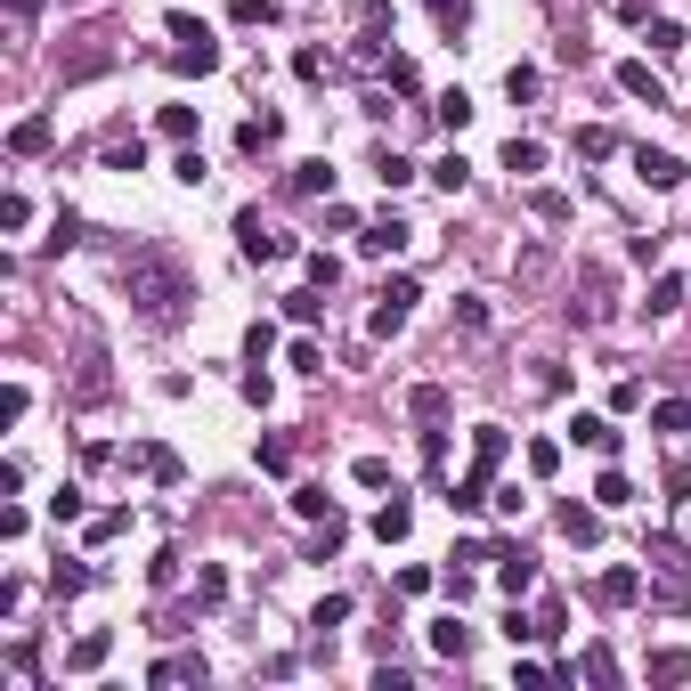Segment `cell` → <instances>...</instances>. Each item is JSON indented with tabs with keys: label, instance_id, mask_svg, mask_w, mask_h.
<instances>
[{
	"label": "cell",
	"instance_id": "f546056e",
	"mask_svg": "<svg viewBox=\"0 0 691 691\" xmlns=\"http://www.w3.org/2000/svg\"><path fill=\"white\" fill-rule=\"evenodd\" d=\"M293 513H301V521H326L334 496H326V488H293Z\"/></svg>",
	"mask_w": 691,
	"mask_h": 691
},
{
	"label": "cell",
	"instance_id": "cb8c5ba5",
	"mask_svg": "<svg viewBox=\"0 0 691 691\" xmlns=\"http://www.w3.org/2000/svg\"><path fill=\"white\" fill-rule=\"evenodd\" d=\"M505 171H521V179L545 171V147H537V139H513V147H505Z\"/></svg>",
	"mask_w": 691,
	"mask_h": 691
},
{
	"label": "cell",
	"instance_id": "f1b7e54d",
	"mask_svg": "<svg viewBox=\"0 0 691 691\" xmlns=\"http://www.w3.org/2000/svg\"><path fill=\"white\" fill-rule=\"evenodd\" d=\"M285 318H293V326H318L326 301H318V293H285Z\"/></svg>",
	"mask_w": 691,
	"mask_h": 691
},
{
	"label": "cell",
	"instance_id": "4fadbf2b",
	"mask_svg": "<svg viewBox=\"0 0 691 691\" xmlns=\"http://www.w3.org/2000/svg\"><path fill=\"white\" fill-rule=\"evenodd\" d=\"M407 529H415V505H407V496H391V505L374 513V537H383V545H399Z\"/></svg>",
	"mask_w": 691,
	"mask_h": 691
},
{
	"label": "cell",
	"instance_id": "7dc6e473",
	"mask_svg": "<svg viewBox=\"0 0 691 691\" xmlns=\"http://www.w3.org/2000/svg\"><path fill=\"white\" fill-rule=\"evenodd\" d=\"M9 9H17V17H33V9H41V0H9Z\"/></svg>",
	"mask_w": 691,
	"mask_h": 691
},
{
	"label": "cell",
	"instance_id": "f35d334b",
	"mask_svg": "<svg viewBox=\"0 0 691 691\" xmlns=\"http://www.w3.org/2000/svg\"><path fill=\"white\" fill-rule=\"evenodd\" d=\"M49 521H82V488H57L49 496Z\"/></svg>",
	"mask_w": 691,
	"mask_h": 691
},
{
	"label": "cell",
	"instance_id": "f6af8a7d",
	"mask_svg": "<svg viewBox=\"0 0 691 691\" xmlns=\"http://www.w3.org/2000/svg\"><path fill=\"white\" fill-rule=\"evenodd\" d=\"M293 374H326V350L318 342H293Z\"/></svg>",
	"mask_w": 691,
	"mask_h": 691
},
{
	"label": "cell",
	"instance_id": "9c48e42d",
	"mask_svg": "<svg viewBox=\"0 0 691 691\" xmlns=\"http://www.w3.org/2000/svg\"><path fill=\"white\" fill-rule=\"evenodd\" d=\"M618 90H626V98H651V106H667V90H659V74L643 66V57H626V66H618Z\"/></svg>",
	"mask_w": 691,
	"mask_h": 691
},
{
	"label": "cell",
	"instance_id": "8992f818",
	"mask_svg": "<svg viewBox=\"0 0 691 691\" xmlns=\"http://www.w3.org/2000/svg\"><path fill=\"white\" fill-rule=\"evenodd\" d=\"M635 179H643V187H683V163H675L667 147H635Z\"/></svg>",
	"mask_w": 691,
	"mask_h": 691
},
{
	"label": "cell",
	"instance_id": "8d00e7d4",
	"mask_svg": "<svg viewBox=\"0 0 691 691\" xmlns=\"http://www.w3.org/2000/svg\"><path fill=\"white\" fill-rule=\"evenodd\" d=\"M49 586H57V594H82V586H90V570H82V561H57Z\"/></svg>",
	"mask_w": 691,
	"mask_h": 691
},
{
	"label": "cell",
	"instance_id": "d6a6232c",
	"mask_svg": "<svg viewBox=\"0 0 691 691\" xmlns=\"http://www.w3.org/2000/svg\"><path fill=\"white\" fill-rule=\"evenodd\" d=\"M374 179H383V187H407L415 163H407V155H374Z\"/></svg>",
	"mask_w": 691,
	"mask_h": 691
},
{
	"label": "cell",
	"instance_id": "ffe728a7",
	"mask_svg": "<svg viewBox=\"0 0 691 691\" xmlns=\"http://www.w3.org/2000/svg\"><path fill=\"white\" fill-rule=\"evenodd\" d=\"M651 683H691V651H651Z\"/></svg>",
	"mask_w": 691,
	"mask_h": 691
},
{
	"label": "cell",
	"instance_id": "7c38bea8",
	"mask_svg": "<svg viewBox=\"0 0 691 691\" xmlns=\"http://www.w3.org/2000/svg\"><path fill=\"white\" fill-rule=\"evenodd\" d=\"M171 66H179V74H212V66H220V41H212V33H204V41H179Z\"/></svg>",
	"mask_w": 691,
	"mask_h": 691
},
{
	"label": "cell",
	"instance_id": "836d02e7",
	"mask_svg": "<svg viewBox=\"0 0 691 691\" xmlns=\"http://www.w3.org/2000/svg\"><path fill=\"white\" fill-rule=\"evenodd\" d=\"M342 618H350V594H326L318 610H309V626H318V635H326V626H342Z\"/></svg>",
	"mask_w": 691,
	"mask_h": 691
},
{
	"label": "cell",
	"instance_id": "7402d4cb",
	"mask_svg": "<svg viewBox=\"0 0 691 691\" xmlns=\"http://www.w3.org/2000/svg\"><path fill=\"white\" fill-rule=\"evenodd\" d=\"M9 147H17V155H41V147H49V122H41V114H25L17 131H9Z\"/></svg>",
	"mask_w": 691,
	"mask_h": 691
},
{
	"label": "cell",
	"instance_id": "d6986e66",
	"mask_svg": "<svg viewBox=\"0 0 691 691\" xmlns=\"http://www.w3.org/2000/svg\"><path fill=\"white\" fill-rule=\"evenodd\" d=\"M277 131H285V122H277V114H253V122H244V131H236V147H244V155H261V147H269Z\"/></svg>",
	"mask_w": 691,
	"mask_h": 691
},
{
	"label": "cell",
	"instance_id": "b9f144b4",
	"mask_svg": "<svg viewBox=\"0 0 691 691\" xmlns=\"http://www.w3.org/2000/svg\"><path fill=\"white\" fill-rule=\"evenodd\" d=\"M74 236H82V220H74V212H57V220H49V253H66Z\"/></svg>",
	"mask_w": 691,
	"mask_h": 691
},
{
	"label": "cell",
	"instance_id": "74e56055",
	"mask_svg": "<svg viewBox=\"0 0 691 691\" xmlns=\"http://www.w3.org/2000/svg\"><path fill=\"white\" fill-rule=\"evenodd\" d=\"M553 464H561L553 439H529V472H537V480H553Z\"/></svg>",
	"mask_w": 691,
	"mask_h": 691
},
{
	"label": "cell",
	"instance_id": "484cf974",
	"mask_svg": "<svg viewBox=\"0 0 691 691\" xmlns=\"http://www.w3.org/2000/svg\"><path fill=\"white\" fill-rule=\"evenodd\" d=\"M594 496L618 513V505H635V480H626V472H602V480H594Z\"/></svg>",
	"mask_w": 691,
	"mask_h": 691
},
{
	"label": "cell",
	"instance_id": "60d3db41",
	"mask_svg": "<svg viewBox=\"0 0 691 691\" xmlns=\"http://www.w3.org/2000/svg\"><path fill=\"white\" fill-rule=\"evenodd\" d=\"M163 139H196V114H187V106H163Z\"/></svg>",
	"mask_w": 691,
	"mask_h": 691
},
{
	"label": "cell",
	"instance_id": "ee69618b",
	"mask_svg": "<svg viewBox=\"0 0 691 691\" xmlns=\"http://www.w3.org/2000/svg\"><path fill=\"white\" fill-rule=\"evenodd\" d=\"M106 163H114V171H139V163H147V147H139V139H122V147H106Z\"/></svg>",
	"mask_w": 691,
	"mask_h": 691
},
{
	"label": "cell",
	"instance_id": "1f68e13d",
	"mask_svg": "<svg viewBox=\"0 0 691 691\" xmlns=\"http://www.w3.org/2000/svg\"><path fill=\"white\" fill-rule=\"evenodd\" d=\"M431 179H439V187H448V196H456V187L472 179V163H464V155H439V163H431Z\"/></svg>",
	"mask_w": 691,
	"mask_h": 691
},
{
	"label": "cell",
	"instance_id": "ab89813d",
	"mask_svg": "<svg viewBox=\"0 0 691 691\" xmlns=\"http://www.w3.org/2000/svg\"><path fill=\"white\" fill-rule=\"evenodd\" d=\"M431 17L448 25V33H464V17H472V0H431Z\"/></svg>",
	"mask_w": 691,
	"mask_h": 691
},
{
	"label": "cell",
	"instance_id": "4316f807",
	"mask_svg": "<svg viewBox=\"0 0 691 691\" xmlns=\"http://www.w3.org/2000/svg\"><path fill=\"white\" fill-rule=\"evenodd\" d=\"M675 301H683V277H659V285H651V301H643V309H651V318H675Z\"/></svg>",
	"mask_w": 691,
	"mask_h": 691
},
{
	"label": "cell",
	"instance_id": "83f0119b",
	"mask_svg": "<svg viewBox=\"0 0 691 691\" xmlns=\"http://www.w3.org/2000/svg\"><path fill=\"white\" fill-rule=\"evenodd\" d=\"M407 407H415V423H439V415H448V391H439V383H423Z\"/></svg>",
	"mask_w": 691,
	"mask_h": 691
},
{
	"label": "cell",
	"instance_id": "603a6c76",
	"mask_svg": "<svg viewBox=\"0 0 691 691\" xmlns=\"http://www.w3.org/2000/svg\"><path fill=\"white\" fill-rule=\"evenodd\" d=\"M326 187H334L326 163H293V196H326Z\"/></svg>",
	"mask_w": 691,
	"mask_h": 691
},
{
	"label": "cell",
	"instance_id": "9a60e30c",
	"mask_svg": "<svg viewBox=\"0 0 691 691\" xmlns=\"http://www.w3.org/2000/svg\"><path fill=\"white\" fill-rule=\"evenodd\" d=\"M505 448H513L505 423H480V431H472V464H488V472H496V464H505Z\"/></svg>",
	"mask_w": 691,
	"mask_h": 691
},
{
	"label": "cell",
	"instance_id": "e575fe53",
	"mask_svg": "<svg viewBox=\"0 0 691 691\" xmlns=\"http://www.w3.org/2000/svg\"><path fill=\"white\" fill-rule=\"evenodd\" d=\"M651 49L675 57V49H683V25H675V17H651Z\"/></svg>",
	"mask_w": 691,
	"mask_h": 691
},
{
	"label": "cell",
	"instance_id": "7bdbcfd3",
	"mask_svg": "<svg viewBox=\"0 0 691 691\" xmlns=\"http://www.w3.org/2000/svg\"><path fill=\"white\" fill-rule=\"evenodd\" d=\"M529 204H537V220H570V196H553V187H537Z\"/></svg>",
	"mask_w": 691,
	"mask_h": 691
},
{
	"label": "cell",
	"instance_id": "44dd1931",
	"mask_svg": "<svg viewBox=\"0 0 691 691\" xmlns=\"http://www.w3.org/2000/svg\"><path fill=\"white\" fill-rule=\"evenodd\" d=\"M25 220H33V196H25V187H9V196H0V228L25 236Z\"/></svg>",
	"mask_w": 691,
	"mask_h": 691
},
{
	"label": "cell",
	"instance_id": "5bb4252c",
	"mask_svg": "<svg viewBox=\"0 0 691 691\" xmlns=\"http://www.w3.org/2000/svg\"><path fill=\"white\" fill-rule=\"evenodd\" d=\"M399 244H407V228H399V220H374V228L358 236V253H366V261H383V253H399Z\"/></svg>",
	"mask_w": 691,
	"mask_h": 691
},
{
	"label": "cell",
	"instance_id": "ba28073f",
	"mask_svg": "<svg viewBox=\"0 0 691 691\" xmlns=\"http://www.w3.org/2000/svg\"><path fill=\"white\" fill-rule=\"evenodd\" d=\"M106 651H114V635H106V626H90V635L66 651V675H98V667H106Z\"/></svg>",
	"mask_w": 691,
	"mask_h": 691
},
{
	"label": "cell",
	"instance_id": "277c9868",
	"mask_svg": "<svg viewBox=\"0 0 691 691\" xmlns=\"http://www.w3.org/2000/svg\"><path fill=\"white\" fill-rule=\"evenodd\" d=\"M570 439H578V448H594V456H618V448H626V431H618L610 415H578Z\"/></svg>",
	"mask_w": 691,
	"mask_h": 691
},
{
	"label": "cell",
	"instance_id": "ac0fdd59",
	"mask_svg": "<svg viewBox=\"0 0 691 691\" xmlns=\"http://www.w3.org/2000/svg\"><path fill=\"white\" fill-rule=\"evenodd\" d=\"M342 537H350V521H342V513H326V521H318V537H309V561H326V553H342Z\"/></svg>",
	"mask_w": 691,
	"mask_h": 691
},
{
	"label": "cell",
	"instance_id": "4dcf8cb0",
	"mask_svg": "<svg viewBox=\"0 0 691 691\" xmlns=\"http://www.w3.org/2000/svg\"><path fill=\"white\" fill-rule=\"evenodd\" d=\"M651 431H691V407H683V399H659V407H651Z\"/></svg>",
	"mask_w": 691,
	"mask_h": 691
},
{
	"label": "cell",
	"instance_id": "d590c367",
	"mask_svg": "<svg viewBox=\"0 0 691 691\" xmlns=\"http://www.w3.org/2000/svg\"><path fill=\"white\" fill-rule=\"evenodd\" d=\"M578 155H586V163H602V155H618V131H578Z\"/></svg>",
	"mask_w": 691,
	"mask_h": 691
},
{
	"label": "cell",
	"instance_id": "d4e9b609",
	"mask_svg": "<svg viewBox=\"0 0 691 691\" xmlns=\"http://www.w3.org/2000/svg\"><path fill=\"white\" fill-rule=\"evenodd\" d=\"M431 114H439V131H464V122H472V98H464V90H448Z\"/></svg>",
	"mask_w": 691,
	"mask_h": 691
},
{
	"label": "cell",
	"instance_id": "5b68a950",
	"mask_svg": "<svg viewBox=\"0 0 691 691\" xmlns=\"http://www.w3.org/2000/svg\"><path fill=\"white\" fill-rule=\"evenodd\" d=\"M496 586H505V594H529V586H537V561H529L521 545H496Z\"/></svg>",
	"mask_w": 691,
	"mask_h": 691
},
{
	"label": "cell",
	"instance_id": "3957f363",
	"mask_svg": "<svg viewBox=\"0 0 691 691\" xmlns=\"http://www.w3.org/2000/svg\"><path fill=\"white\" fill-rule=\"evenodd\" d=\"M236 253H244V261H253V269H261V261H285V253H293V244H285L277 228H261V212H236Z\"/></svg>",
	"mask_w": 691,
	"mask_h": 691
},
{
	"label": "cell",
	"instance_id": "8fae6325",
	"mask_svg": "<svg viewBox=\"0 0 691 691\" xmlns=\"http://www.w3.org/2000/svg\"><path fill=\"white\" fill-rule=\"evenodd\" d=\"M610 610H626V602H643V570H602V586H594Z\"/></svg>",
	"mask_w": 691,
	"mask_h": 691
},
{
	"label": "cell",
	"instance_id": "7a4b0ae2",
	"mask_svg": "<svg viewBox=\"0 0 691 691\" xmlns=\"http://www.w3.org/2000/svg\"><path fill=\"white\" fill-rule=\"evenodd\" d=\"M407 318H415V277H391L383 301H374V318H366V334H374V342H391Z\"/></svg>",
	"mask_w": 691,
	"mask_h": 691
},
{
	"label": "cell",
	"instance_id": "e0dca14e",
	"mask_svg": "<svg viewBox=\"0 0 691 691\" xmlns=\"http://www.w3.org/2000/svg\"><path fill=\"white\" fill-rule=\"evenodd\" d=\"M561 537H570V545H594V537H602V513H586V505H561Z\"/></svg>",
	"mask_w": 691,
	"mask_h": 691
},
{
	"label": "cell",
	"instance_id": "2e32d148",
	"mask_svg": "<svg viewBox=\"0 0 691 691\" xmlns=\"http://www.w3.org/2000/svg\"><path fill=\"white\" fill-rule=\"evenodd\" d=\"M431 651H439V659H464V651H472V626H464V618H439V626H431Z\"/></svg>",
	"mask_w": 691,
	"mask_h": 691
},
{
	"label": "cell",
	"instance_id": "52a82bcc",
	"mask_svg": "<svg viewBox=\"0 0 691 691\" xmlns=\"http://www.w3.org/2000/svg\"><path fill=\"white\" fill-rule=\"evenodd\" d=\"M147 683H155V691H163V683H204V651H171V659H155Z\"/></svg>",
	"mask_w": 691,
	"mask_h": 691
},
{
	"label": "cell",
	"instance_id": "30bf717a",
	"mask_svg": "<svg viewBox=\"0 0 691 691\" xmlns=\"http://www.w3.org/2000/svg\"><path fill=\"white\" fill-rule=\"evenodd\" d=\"M448 505H456V513H480V505H496V496H488V464H472V472L448 488Z\"/></svg>",
	"mask_w": 691,
	"mask_h": 691
},
{
	"label": "cell",
	"instance_id": "6da1fadb",
	"mask_svg": "<svg viewBox=\"0 0 691 691\" xmlns=\"http://www.w3.org/2000/svg\"><path fill=\"white\" fill-rule=\"evenodd\" d=\"M122 285H131L139 318H147L155 334H171V326L187 318V301H196V277H187L171 253H131V261H122Z\"/></svg>",
	"mask_w": 691,
	"mask_h": 691
},
{
	"label": "cell",
	"instance_id": "bcb514c9",
	"mask_svg": "<svg viewBox=\"0 0 691 691\" xmlns=\"http://www.w3.org/2000/svg\"><path fill=\"white\" fill-rule=\"evenodd\" d=\"M358 488H391V464L383 456H358Z\"/></svg>",
	"mask_w": 691,
	"mask_h": 691
}]
</instances>
